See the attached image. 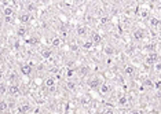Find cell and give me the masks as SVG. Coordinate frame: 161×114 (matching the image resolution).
<instances>
[{
	"label": "cell",
	"mask_w": 161,
	"mask_h": 114,
	"mask_svg": "<svg viewBox=\"0 0 161 114\" xmlns=\"http://www.w3.org/2000/svg\"><path fill=\"white\" fill-rule=\"evenodd\" d=\"M87 85H88L90 88H92V89H99L100 80L98 77H92V78H90V80L87 81Z\"/></svg>",
	"instance_id": "6da1fadb"
},
{
	"label": "cell",
	"mask_w": 161,
	"mask_h": 114,
	"mask_svg": "<svg viewBox=\"0 0 161 114\" xmlns=\"http://www.w3.org/2000/svg\"><path fill=\"white\" fill-rule=\"evenodd\" d=\"M7 93L10 96H18L19 95V87L17 84H11L7 87Z\"/></svg>",
	"instance_id": "7a4b0ae2"
},
{
	"label": "cell",
	"mask_w": 161,
	"mask_h": 114,
	"mask_svg": "<svg viewBox=\"0 0 161 114\" xmlns=\"http://www.w3.org/2000/svg\"><path fill=\"white\" fill-rule=\"evenodd\" d=\"M157 61H158V54H156V52H150L146 56V63H149V65H153Z\"/></svg>",
	"instance_id": "3957f363"
},
{
	"label": "cell",
	"mask_w": 161,
	"mask_h": 114,
	"mask_svg": "<svg viewBox=\"0 0 161 114\" xmlns=\"http://www.w3.org/2000/svg\"><path fill=\"white\" fill-rule=\"evenodd\" d=\"M19 72L22 73L23 76H31V73H32V66H31V65H28V63H25V65H21V66H19Z\"/></svg>",
	"instance_id": "277c9868"
},
{
	"label": "cell",
	"mask_w": 161,
	"mask_h": 114,
	"mask_svg": "<svg viewBox=\"0 0 161 114\" xmlns=\"http://www.w3.org/2000/svg\"><path fill=\"white\" fill-rule=\"evenodd\" d=\"M18 21L22 23V25H25V23H28L29 21H31V14L29 13H22L21 15L18 17Z\"/></svg>",
	"instance_id": "5b68a950"
},
{
	"label": "cell",
	"mask_w": 161,
	"mask_h": 114,
	"mask_svg": "<svg viewBox=\"0 0 161 114\" xmlns=\"http://www.w3.org/2000/svg\"><path fill=\"white\" fill-rule=\"evenodd\" d=\"M18 111H19V114H29L32 111V106L31 105H22V106H19Z\"/></svg>",
	"instance_id": "8992f818"
},
{
	"label": "cell",
	"mask_w": 161,
	"mask_h": 114,
	"mask_svg": "<svg viewBox=\"0 0 161 114\" xmlns=\"http://www.w3.org/2000/svg\"><path fill=\"white\" fill-rule=\"evenodd\" d=\"M134 37H135V40H142L145 37V30L143 29H136L134 32Z\"/></svg>",
	"instance_id": "52a82bcc"
},
{
	"label": "cell",
	"mask_w": 161,
	"mask_h": 114,
	"mask_svg": "<svg viewBox=\"0 0 161 114\" xmlns=\"http://www.w3.org/2000/svg\"><path fill=\"white\" fill-rule=\"evenodd\" d=\"M7 110H10V109H8V103L4 99H0V111L7 114Z\"/></svg>",
	"instance_id": "ba28073f"
},
{
	"label": "cell",
	"mask_w": 161,
	"mask_h": 114,
	"mask_svg": "<svg viewBox=\"0 0 161 114\" xmlns=\"http://www.w3.org/2000/svg\"><path fill=\"white\" fill-rule=\"evenodd\" d=\"M91 41H92V44H100L102 43V36H100L99 33H94L91 37Z\"/></svg>",
	"instance_id": "9c48e42d"
},
{
	"label": "cell",
	"mask_w": 161,
	"mask_h": 114,
	"mask_svg": "<svg viewBox=\"0 0 161 114\" xmlns=\"http://www.w3.org/2000/svg\"><path fill=\"white\" fill-rule=\"evenodd\" d=\"M54 85H55V77H47L46 78V87L47 88H54Z\"/></svg>",
	"instance_id": "30bf717a"
},
{
	"label": "cell",
	"mask_w": 161,
	"mask_h": 114,
	"mask_svg": "<svg viewBox=\"0 0 161 114\" xmlns=\"http://www.w3.org/2000/svg\"><path fill=\"white\" fill-rule=\"evenodd\" d=\"M28 43L31 46H37V44H40V38L36 37V36H32V37L28 38Z\"/></svg>",
	"instance_id": "8fae6325"
},
{
	"label": "cell",
	"mask_w": 161,
	"mask_h": 114,
	"mask_svg": "<svg viewBox=\"0 0 161 114\" xmlns=\"http://www.w3.org/2000/svg\"><path fill=\"white\" fill-rule=\"evenodd\" d=\"M17 32H18V36H19V37H25V36L28 34V29H26L25 26H19Z\"/></svg>",
	"instance_id": "7c38bea8"
},
{
	"label": "cell",
	"mask_w": 161,
	"mask_h": 114,
	"mask_svg": "<svg viewBox=\"0 0 161 114\" xmlns=\"http://www.w3.org/2000/svg\"><path fill=\"white\" fill-rule=\"evenodd\" d=\"M109 91H110V87H109L107 84H102V85L99 87V92L102 93V95H106Z\"/></svg>",
	"instance_id": "4fadbf2b"
},
{
	"label": "cell",
	"mask_w": 161,
	"mask_h": 114,
	"mask_svg": "<svg viewBox=\"0 0 161 114\" xmlns=\"http://www.w3.org/2000/svg\"><path fill=\"white\" fill-rule=\"evenodd\" d=\"M3 14H4V17H13V14H14V8L6 7L4 8V11H3Z\"/></svg>",
	"instance_id": "5bb4252c"
},
{
	"label": "cell",
	"mask_w": 161,
	"mask_h": 114,
	"mask_svg": "<svg viewBox=\"0 0 161 114\" xmlns=\"http://www.w3.org/2000/svg\"><path fill=\"white\" fill-rule=\"evenodd\" d=\"M51 55H53V51H51V50H43V51H41V56H43L44 59H48Z\"/></svg>",
	"instance_id": "9a60e30c"
},
{
	"label": "cell",
	"mask_w": 161,
	"mask_h": 114,
	"mask_svg": "<svg viewBox=\"0 0 161 114\" xmlns=\"http://www.w3.org/2000/svg\"><path fill=\"white\" fill-rule=\"evenodd\" d=\"M7 84L6 83H3V81H1V83H0V95H4V93H7Z\"/></svg>",
	"instance_id": "2e32d148"
},
{
	"label": "cell",
	"mask_w": 161,
	"mask_h": 114,
	"mask_svg": "<svg viewBox=\"0 0 161 114\" xmlns=\"http://www.w3.org/2000/svg\"><path fill=\"white\" fill-rule=\"evenodd\" d=\"M85 32H87V28H85V26H81V25L77 26V34H79V36H84Z\"/></svg>",
	"instance_id": "e0dca14e"
},
{
	"label": "cell",
	"mask_w": 161,
	"mask_h": 114,
	"mask_svg": "<svg viewBox=\"0 0 161 114\" xmlns=\"http://www.w3.org/2000/svg\"><path fill=\"white\" fill-rule=\"evenodd\" d=\"M150 25L154 26V28H157V26L160 25V19H158V18H156V17H152V18H150Z\"/></svg>",
	"instance_id": "ac0fdd59"
},
{
	"label": "cell",
	"mask_w": 161,
	"mask_h": 114,
	"mask_svg": "<svg viewBox=\"0 0 161 114\" xmlns=\"http://www.w3.org/2000/svg\"><path fill=\"white\" fill-rule=\"evenodd\" d=\"M124 72H125V74H130V76H132V74H134V73H135V68H134V66H125V70H124Z\"/></svg>",
	"instance_id": "d6986e66"
},
{
	"label": "cell",
	"mask_w": 161,
	"mask_h": 114,
	"mask_svg": "<svg viewBox=\"0 0 161 114\" xmlns=\"http://www.w3.org/2000/svg\"><path fill=\"white\" fill-rule=\"evenodd\" d=\"M92 46H94V44H92L91 40H85L84 44H83V47H84L85 50H90V48H92Z\"/></svg>",
	"instance_id": "ffe728a7"
},
{
	"label": "cell",
	"mask_w": 161,
	"mask_h": 114,
	"mask_svg": "<svg viewBox=\"0 0 161 114\" xmlns=\"http://www.w3.org/2000/svg\"><path fill=\"white\" fill-rule=\"evenodd\" d=\"M105 52H106L107 55H113V54H114V48L112 46H107L106 48H105Z\"/></svg>",
	"instance_id": "44dd1931"
},
{
	"label": "cell",
	"mask_w": 161,
	"mask_h": 114,
	"mask_svg": "<svg viewBox=\"0 0 161 114\" xmlns=\"http://www.w3.org/2000/svg\"><path fill=\"white\" fill-rule=\"evenodd\" d=\"M61 46V38H54L53 40V47H59Z\"/></svg>",
	"instance_id": "7402d4cb"
},
{
	"label": "cell",
	"mask_w": 161,
	"mask_h": 114,
	"mask_svg": "<svg viewBox=\"0 0 161 114\" xmlns=\"http://www.w3.org/2000/svg\"><path fill=\"white\" fill-rule=\"evenodd\" d=\"M128 102V99H127V96H121V98L118 99V105H125Z\"/></svg>",
	"instance_id": "603a6c76"
},
{
	"label": "cell",
	"mask_w": 161,
	"mask_h": 114,
	"mask_svg": "<svg viewBox=\"0 0 161 114\" xmlns=\"http://www.w3.org/2000/svg\"><path fill=\"white\" fill-rule=\"evenodd\" d=\"M140 17H142V18H147V17H149V11H147V10H142Z\"/></svg>",
	"instance_id": "cb8c5ba5"
},
{
	"label": "cell",
	"mask_w": 161,
	"mask_h": 114,
	"mask_svg": "<svg viewBox=\"0 0 161 114\" xmlns=\"http://www.w3.org/2000/svg\"><path fill=\"white\" fill-rule=\"evenodd\" d=\"M68 88H69V89H75V88H76V83L69 81V83H68Z\"/></svg>",
	"instance_id": "d4e9b609"
},
{
	"label": "cell",
	"mask_w": 161,
	"mask_h": 114,
	"mask_svg": "<svg viewBox=\"0 0 161 114\" xmlns=\"http://www.w3.org/2000/svg\"><path fill=\"white\" fill-rule=\"evenodd\" d=\"M28 11H35V10H36V6H35V4H33V3H31V4H28Z\"/></svg>",
	"instance_id": "484cf974"
},
{
	"label": "cell",
	"mask_w": 161,
	"mask_h": 114,
	"mask_svg": "<svg viewBox=\"0 0 161 114\" xmlns=\"http://www.w3.org/2000/svg\"><path fill=\"white\" fill-rule=\"evenodd\" d=\"M4 22L6 23H13V17H4Z\"/></svg>",
	"instance_id": "4316f807"
},
{
	"label": "cell",
	"mask_w": 161,
	"mask_h": 114,
	"mask_svg": "<svg viewBox=\"0 0 161 114\" xmlns=\"http://www.w3.org/2000/svg\"><path fill=\"white\" fill-rule=\"evenodd\" d=\"M73 74H75V72H73L72 69H69V70L66 72V76H68V77H72V76H73Z\"/></svg>",
	"instance_id": "83f0119b"
},
{
	"label": "cell",
	"mask_w": 161,
	"mask_h": 114,
	"mask_svg": "<svg viewBox=\"0 0 161 114\" xmlns=\"http://www.w3.org/2000/svg\"><path fill=\"white\" fill-rule=\"evenodd\" d=\"M103 114H114V110H112V109H107V110H105V113Z\"/></svg>",
	"instance_id": "f1b7e54d"
},
{
	"label": "cell",
	"mask_w": 161,
	"mask_h": 114,
	"mask_svg": "<svg viewBox=\"0 0 161 114\" xmlns=\"http://www.w3.org/2000/svg\"><path fill=\"white\" fill-rule=\"evenodd\" d=\"M145 85H153V81H152V80H146Z\"/></svg>",
	"instance_id": "f546056e"
},
{
	"label": "cell",
	"mask_w": 161,
	"mask_h": 114,
	"mask_svg": "<svg viewBox=\"0 0 161 114\" xmlns=\"http://www.w3.org/2000/svg\"><path fill=\"white\" fill-rule=\"evenodd\" d=\"M81 73L84 74V73H88V68H81Z\"/></svg>",
	"instance_id": "4dcf8cb0"
},
{
	"label": "cell",
	"mask_w": 161,
	"mask_h": 114,
	"mask_svg": "<svg viewBox=\"0 0 161 114\" xmlns=\"http://www.w3.org/2000/svg\"><path fill=\"white\" fill-rule=\"evenodd\" d=\"M131 114H140V111H139V110H132Z\"/></svg>",
	"instance_id": "1f68e13d"
},
{
	"label": "cell",
	"mask_w": 161,
	"mask_h": 114,
	"mask_svg": "<svg viewBox=\"0 0 161 114\" xmlns=\"http://www.w3.org/2000/svg\"><path fill=\"white\" fill-rule=\"evenodd\" d=\"M100 21H102V23H106V21H109V19H107V18H102Z\"/></svg>",
	"instance_id": "d6a6232c"
},
{
	"label": "cell",
	"mask_w": 161,
	"mask_h": 114,
	"mask_svg": "<svg viewBox=\"0 0 161 114\" xmlns=\"http://www.w3.org/2000/svg\"><path fill=\"white\" fill-rule=\"evenodd\" d=\"M156 88H157V89L160 88V81H157V83H156Z\"/></svg>",
	"instance_id": "836d02e7"
},
{
	"label": "cell",
	"mask_w": 161,
	"mask_h": 114,
	"mask_svg": "<svg viewBox=\"0 0 161 114\" xmlns=\"http://www.w3.org/2000/svg\"><path fill=\"white\" fill-rule=\"evenodd\" d=\"M1 80H3V73L0 72V83H1Z\"/></svg>",
	"instance_id": "e575fe53"
}]
</instances>
